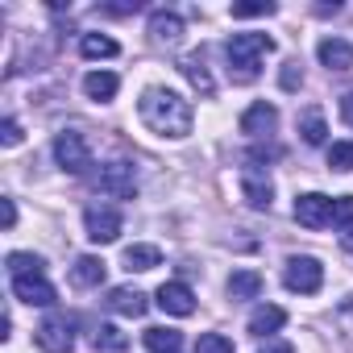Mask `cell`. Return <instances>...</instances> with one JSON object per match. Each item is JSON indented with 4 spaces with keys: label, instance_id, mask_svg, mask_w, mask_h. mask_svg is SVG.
I'll return each mask as SVG.
<instances>
[{
    "label": "cell",
    "instance_id": "e575fe53",
    "mask_svg": "<svg viewBox=\"0 0 353 353\" xmlns=\"http://www.w3.org/2000/svg\"><path fill=\"white\" fill-rule=\"evenodd\" d=\"M13 336V316L5 312V316H0V341H9Z\"/></svg>",
    "mask_w": 353,
    "mask_h": 353
},
{
    "label": "cell",
    "instance_id": "484cf974",
    "mask_svg": "<svg viewBox=\"0 0 353 353\" xmlns=\"http://www.w3.org/2000/svg\"><path fill=\"white\" fill-rule=\"evenodd\" d=\"M299 133H303V141H307V145H324L328 125H324V117H320V112H307V117H303V125H299Z\"/></svg>",
    "mask_w": 353,
    "mask_h": 353
},
{
    "label": "cell",
    "instance_id": "e0dca14e",
    "mask_svg": "<svg viewBox=\"0 0 353 353\" xmlns=\"http://www.w3.org/2000/svg\"><path fill=\"white\" fill-rule=\"evenodd\" d=\"M283 324H287V312L274 307V303H262V307H254V316H250V332H254V336H270V332H279Z\"/></svg>",
    "mask_w": 353,
    "mask_h": 353
},
{
    "label": "cell",
    "instance_id": "277c9868",
    "mask_svg": "<svg viewBox=\"0 0 353 353\" xmlns=\"http://www.w3.org/2000/svg\"><path fill=\"white\" fill-rule=\"evenodd\" d=\"M283 283H287V291H295V295H316V291L324 287V266H320L316 258H307V254H295V258H287V266H283Z\"/></svg>",
    "mask_w": 353,
    "mask_h": 353
},
{
    "label": "cell",
    "instance_id": "52a82bcc",
    "mask_svg": "<svg viewBox=\"0 0 353 353\" xmlns=\"http://www.w3.org/2000/svg\"><path fill=\"white\" fill-rule=\"evenodd\" d=\"M34 341L42 353H71L75 349V324L67 316H50L34 328Z\"/></svg>",
    "mask_w": 353,
    "mask_h": 353
},
{
    "label": "cell",
    "instance_id": "603a6c76",
    "mask_svg": "<svg viewBox=\"0 0 353 353\" xmlns=\"http://www.w3.org/2000/svg\"><path fill=\"white\" fill-rule=\"evenodd\" d=\"M79 54L83 59H112L117 54V42L108 34H83L79 38Z\"/></svg>",
    "mask_w": 353,
    "mask_h": 353
},
{
    "label": "cell",
    "instance_id": "83f0119b",
    "mask_svg": "<svg viewBox=\"0 0 353 353\" xmlns=\"http://www.w3.org/2000/svg\"><path fill=\"white\" fill-rule=\"evenodd\" d=\"M196 353H237V349H233L229 336H221V332H204V336L196 341Z\"/></svg>",
    "mask_w": 353,
    "mask_h": 353
},
{
    "label": "cell",
    "instance_id": "9a60e30c",
    "mask_svg": "<svg viewBox=\"0 0 353 353\" xmlns=\"http://www.w3.org/2000/svg\"><path fill=\"white\" fill-rule=\"evenodd\" d=\"M241 196H245L250 208H270V204H274V188H270V179H266V174H254V170L241 174Z\"/></svg>",
    "mask_w": 353,
    "mask_h": 353
},
{
    "label": "cell",
    "instance_id": "8d00e7d4",
    "mask_svg": "<svg viewBox=\"0 0 353 353\" xmlns=\"http://www.w3.org/2000/svg\"><path fill=\"white\" fill-rule=\"evenodd\" d=\"M262 353H295V349H291V345H283V341H274V345H266Z\"/></svg>",
    "mask_w": 353,
    "mask_h": 353
},
{
    "label": "cell",
    "instance_id": "4fadbf2b",
    "mask_svg": "<svg viewBox=\"0 0 353 353\" xmlns=\"http://www.w3.org/2000/svg\"><path fill=\"white\" fill-rule=\"evenodd\" d=\"M104 303H108V312H117V316H133V320L145 316V307H150V299H145L137 287H112Z\"/></svg>",
    "mask_w": 353,
    "mask_h": 353
},
{
    "label": "cell",
    "instance_id": "7402d4cb",
    "mask_svg": "<svg viewBox=\"0 0 353 353\" xmlns=\"http://www.w3.org/2000/svg\"><path fill=\"white\" fill-rule=\"evenodd\" d=\"M92 345H96V353H125L129 349V336L117 324H100L96 336H92Z\"/></svg>",
    "mask_w": 353,
    "mask_h": 353
},
{
    "label": "cell",
    "instance_id": "d590c367",
    "mask_svg": "<svg viewBox=\"0 0 353 353\" xmlns=\"http://www.w3.org/2000/svg\"><path fill=\"white\" fill-rule=\"evenodd\" d=\"M341 245H345V250L353 254V225H349V229H341Z\"/></svg>",
    "mask_w": 353,
    "mask_h": 353
},
{
    "label": "cell",
    "instance_id": "cb8c5ba5",
    "mask_svg": "<svg viewBox=\"0 0 353 353\" xmlns=\"http://www.w3.org/2000/svg\"><path fill=\"white\" fill-rule=\"evenodd\" d=\"M5 266H9V274H13V279H26V274H46V262H42L38 254H21V250H17V254H9V258H5Z\"/></svg>",
    "mask_w": 353,
    "mask_h": 353
},
{
    "label": "cell",
    "instance_id": "7a4b0ae2",
    "mask_svg": "<svg viewBox=\"0 0 353 353\" xmlns=\"http://www.w3.org/2000/svg\"><path fill=\"white\" fill-rule=\"evenodd\" d=\"M270 50H274V38H266V34H233L225 46L233 83H254L262 75V63Z\"/></svg>",
    "mask_w": 353,
    "mask_h": 353
},
{
    "label": "cell",
    "instance_id": "d6986e66",
    "mask_svg": "<svg viewBox=\"0 0 353 353\" xmlns=\"http://www.w3.org/2000/svg\"><path fill=\"white\" fill-rule=\"evenodd\" d=\"M179 71L188 75V83H192L196 92H204V96H212V92H216V83H212V71H208L204 54H192V59H183V67H179Z\"/></svg>",
    "mask_w": 353,
    "mask_h": 353
},
{
    "label": "cell",
    "instance_id": "8fae6325",
    "mask_svg": "<svg viewBox=\"0 0 353 353\" xmlns=\"http://www.w3.org/2000/svg\"><path fill=\"white\" fill-rule=\"evenodd\" d=\"M274 129H279V108H274V104L258 100V104H250V108L241 112V133H250V137H270Z\"/></svg>",
    "mask_w": 353,
    "mask_h": 353
},
{
    "label": "cell",
    "instance_id": "8992f818",
    "mask_svg": "<svg viewBox=\"0 0 353 353\" xmlns=\"http://www.w3.org/2000/svg\"><path fill=\"white\" fill-rule=\"evenodd\" d=\"M83 233H88V241H96V245L117 241V237H121V212H117L112 204H92V208L83 212Z\"/></svg>",
    "mask_w": 353,
    "mask_h": 353
},
{
    "label": "cell",
    "instance_id": "ba28073f",
    "mask_svg": "<svg viewBox=\"0 0 353 353\" xmlns=\"http://www.w3.org/2000/svg\"><path fill=\"white\" fill-rule=\"evenodd\" d=\"M295 221H299L303 229H324V225H332V200L320 196V192L299 196V200H295Z\"/></svg>",
    "mask_w": 353,
    "mask_h": 353
},
{
    "label": "cell",
    "instance_id": "9c48e42d",
    "mask_svg": "<svg viewBox=\"0 0 353 353\" xmlns=\"http://www.w3.org/2000/svg\"><path fill=\"white\" fill-rule=\"evenodd\" d=\"M13 295L30 307H50L59 299L54 283H46V274H26V279H13Z\"/></svg>",
    "mask_w": 353,
    "mask_h": 353
},
{
    "label": "cell",
    "instance_id": "ac0fdd59",
    "mask_svg": "<svg viewBox=\"0 0 353 353\" xmlns=\"http://www.w3.org/2000/svg\"><path fill=\"white\" fill-rule=\"evenodd\" d=\"M104 262L100 258H92V254H83V258H75V266H71V283L75 287H100L104 283Z\"/></svg>",
    "mask_w": 353,
    "mask_h": 353
},
{
    "label": "cell",
    "instance_id": "1f68e13d",
    "mask_svg": "<svg viewBox=\"0 0 353 353\" xmlns=\"http://www.w3.org/2000/svg\"><path fill=\"white\" fill-rule=\"evenodd\" d=\"M303 83V71H299V63H283V88L287 92H295Z\"/></svg>",
    "mask_w": 353,
    "mask_h": 353
},
{
    "label": "cell",
    "instance_id": "30bf717a",
    "mask_svg": "<svg viewBox=\"0 0 353 353\" xmlns=\"http://www.w3.org/2000/svg\"><path fill=\"white\" fill-rule=\"evenodd\" d=\"M154 303H158L166 316H192V312H196V295H192L188 283H162L158 295H154Z\"/></svg>",
    "mask_w": 353,
    "mask_h": 353
},
{
    "label": "cell",
    "instance_id": "f546056e",
    "mask_svg": "<svg viewBox=\"0 0 353 353\" xmlns=\"http://www.w3.org/2000/svg\"><path fill=\"white\" fill-rule=\"evenodd\" d=\"M332 225H341V229L353 225V196H336L332 200Z\"/></svg>",
    "mask_w": 353,
    "mask_h": 353
},
{
    "label": "cell",
    "instance_id": "f1b7e54d",
    "mask_svg": "<svg viewBox=\"0 0 353 353\" xmlns=\"http://www.w3.org/2000/svg\"><path fill=\"white\" fill-rule=\"evenodd\" d=\"M270 13H274L270 0H250V5H233L229 9V17H237V21H245V17H270Z\"/></svg>",
    "mask_w": 353,
    "mask_h": 353
},
{
    "label": "cell",
    "instance_id": "d4e9b609",
    "mask_svg": "<svg viewBox=\"0 0 353 353\" xmlns=\"http://www.w3.org/2000/svg\"><path fill=\"white\" fill-rule=\"evenodd\" d=\"M150 353H179V332L174 328H145Z\"/></svg>",
    "mask_w": 353,
    "mask_h": 353
},
{
    "label": "cell",
    "instance_id": "2e32d148",
    "mask_svg": "<svg viewBox=\"0 0 353 353\" xmlns=\"http://www.w3.org/2000/svg\"><path fill=\"white\" fill-rule=\"evenodd\" d=\"M83 92H88V100L108 104V100L121 92V79H117L112 71H88V75H83Z\"/></svg>",
    "mask_w": 353,
    "mask_h": 353
},
{
    "label": "cell",
    "instance_id": "4316f807",
    "mask_svg": "<svg viewBox=\"0 0 353 353\" xmlns=\"http://www.w3.org/2000/svg\"><path fill=\"white\" fill-rule=\"evenodd\" d=\"M328 166L341 170V174L353 170V141H332V145H328Z\"/></svg>",
    "mask_w": 353,
    "mask_h": 353
},
{
    "label": "cell",
    "instance_id": "6da1fadb",
    "mask_svg": "<svg viewBox=\"0 0 353 353\" xmlns=\"http://www.w3.org/2000/svg\"><path fill=\"white\" fill-rule=\"evenodd\" d=\"M137 112H141V125L166 141H183L196 125L192 117V104L174 92V88H145L141 100H137Z\"/></svg>",
    "mask_w": 353,
    "mask_h": 353
},
{
    "label": "cell",
    "instance_id": "ffe728a7",
    "mask_svg": "<svg viewBox=\"0 0 353 353\" xmlns=\"http://www.w3.org/2000/svg\"><path fill=\"white\" fill-rule=\"evenodd\" d=\"M262 295V274L258 270H233L229 274V299H258Z\"/></svg>",
    "mask_w": 353,
    "mask_h": 353
},
{
    "label": "cell",
    "instance_id": "7c38bea8",
    "mask_svg": "<svg viewBox=\"0 0 353 353\" xmlns=\"http://www.w3.org/2000/svg\"><path fill=\"white\" fill-rule=\"evenodd\" d=\"M150 38H154L158 46H179V38H183V17H179V13H166V9L150 13Z\"/></svg>",
    "mask_w": 353,
    "mask_h": 353
},
{
    "label": "cell",
    "instance_id": "4dcf8cb0",
    "mask_svg": "<svg viewBox=\"0 0 353 353\" xmlns=\"http://www.w3.org/2000/svg\"><path fill=\"white\" fill-rule=\"evenodd\" d=\"M21 137H26V133H21V125H17L13 117L0 121V145H9V150H13V145H21Z\"/></svg>",
    "mask_w": 353,
    "mask_h": 353
},
{
    "label": "cell",
    "instance_id": "3957f363",
    "mask_svg": "<svg viewBox=\"0 0 353 353\" xmlns=\"http://www.w3.org/2000/svg\"><path fill=\"white\" fill-rule=\"evenodd\" d=\"M54 162H59L67 174H88V170L96 166L92 145H88L83 133H59V137H54Z\"/></svg>",
    "mask_w": 353,
    "mask_h": 353
},
{
    "label": "cell",
    "instance_id": "836d02e7",
    "mask_svg": "<svg viewBox=\"0 0 353 353\" xmlns=\"http://www.w3.org/2000/svg\"><path fill=\"white\" fill-rule=\"evenodd\" d=\"M341 121L353 129V92H345V96H341Z\"/></svg>",
    "mask_w": 353,
    "mask_h": 353
},
{
    "label": "cell",
    "instance_id": "5b68a950",
    "mask_svg": "<svg viewBox=\"0 0 353 353\" xmlns=\"http://www.w3.org/2000/svg\"><path fill=\"white\" fill-rule=\"evenodd\" d=\"M96 188L108 200H133L137 196V179H133V166L129 162H104L96 174Z\"/></svg>",
    "mask_w": 353,
    "mask_h": 353
},
{
    "label": "cell",
    "instance_id": "d6a6232c",
    "mask_svg": "<svg viewBox=\"0 0 353 353\" xmlns=\"http://www.w3.org/2000/svg\"><path fill=\"white\" fill-rule=\"evenodd\" d=\"M0 225H5V229L17 225V204L13 200H0Z\"/></svg>",
    "mask_w": 353,
    "mask_h": 353
},
{
    "label": "cell",
    "instance_id": "5bb4252c",
    "mask_svg": "<svg viewBox=\"0 0 353 353\" xmlns=\"http://www.w3.org/2000/svg\"><path fill=\"white\" fill-rule=\"evenodd\" d=\"M316 59H320V67H328V71H349V67H353V46H349L345 38H324V42L316 46Z\"/></svg>",
    "mask_w": 353,
    "mask_h": 353
},
{
    "label": "cell",
    "instance_id": "44dd1931",
    "mask_svg": "<svg viewBox=\"0 0 353 353\" xmlns=\"http://www.w3.org/2000/svg\"><path fill=\"white\" fill-rule=\"evenodd\" d=\"M154 266H162V250H158V245H129V250H125V270L145 274V270H154Z\"/></svg>",
    "mask_w": 353,
    "mask_h": 353
}]
</instances>
